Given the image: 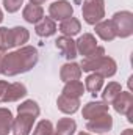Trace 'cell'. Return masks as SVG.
<instances>
[{"mask_svg": "<svg viewBox=\"0 0 133 135\" xmlns=\"http://www.w3.org/2000/svg\"><path fill=\"white\" fill-rule=\"evenodd\" d=\"M102 86H103V77H102L100 74L93 72V74H89V75L86 77L85 90H88L89 93H93V94L99 93L100 90H102Z\"/></svg>", "mask_w": 133, "mask_h": 135, "instance_id": "ffe728a7", "label": "cell"}, {"mask_svg": "<svg viewBox=\"0 0 133 135\" xmlns=\"http://www.w3.org/2000/svg\"><path fill=\"white\" fill-rule=\"evenodd\" d=\"M96 33L103 41H113L116 38V32H114V27H113L111 21H100V22H97L96 24Z\"/></svg>", "mask_w": 133, "mask_h": 135, "instance_id": "ac0fdd59", "label": "cell"}, {"mask_svg": "<svg viewBox=\"0 0 133 135\" xmlns=\"http://www.w3.org/2000/svg\"><path fill=\"white\" fill-rule=\"evenodd\" d=\"M75 44H77V54H80L81 57H89L96 49H97V41H96V38H94V35L91 33H85L81 35L77 41H75Z\"/></svg>", "mask_w": 133, "mask_h": 135, "instance_id": "9c48e42d", "label": "cell"}, {"mask_svg": "<svg viewBox=\"0 0 133 135\" xmlns=\"http://www.w3.org/2000/svg\"><path fill=\"white\" fill-rule=\"evenodd\" d=\"M55 46L67 60H74L77 57V44L70 36H60L55 41Z\"/></svg>", "mask_w": 133, "mask_h": 135, "instance_id": "30bf717a", "label": "cell"}, {"mask_svg": "<svg viewBox=\"0 0 133 135\" xmlns=\"http://www.w3.org/2000/svg\"><path fill=\"white\" fill-rule=\"evenodd\" d=\"M34 119L36 118L30 116V115H17V118H13L11 132L14 135H30Z\"/></svg>", "mask_w": 133, "mask_h": 135, "instance_id": "ba28073f", "label": "cell"}, {"mask_svg": "<svg viewBox=\"0 0 133 135\" xmlns=\"http://www.w3.org/2000/svg\"><path fill=\"white\" fill-rule=\"evenodd\" d=\"M100 135H105V134H100Z\"/></svg>", "mask_w": 133, "mask_h": 135, "instance_id": "d590c367", "label": "cell"}, {"mask_svg": "<svg viewBox=\"0 0 133 135\" xmlns=\"http://www.w3.org/2000/svg\"><path fill=\"white\" fill-rule=\"evenodd\" d=\"M49 14H50V19L53 21H66L72 17L74 8L67 0H57L49 6Z\"/></svg>", "mask_w": 133, "mask_h": 135, "instance_id": "8992f818", "label": "cell"}, {"mask_svg": "<svg viewBox=\"0 0 133 135\" xmlns=\"http://www.w3.org/2000/svg\"><path fill=\"white\" fill-rule=\"evenodd\" d=\"M52 134H53V124L49 119L39 121L33 131V135H52Z\"/></svg>", "mask_w": 133, "mask_h": 135, "instance_id": "4316f807", "label": "cell"}, {"mask_svg": "<svg viewBox=\"0 0 133 135\" xmlns=\"http://www.w3.org/2000/svg\"><path fill=\"white\" fill-rule=\"evenodd\" d=\"M113 107H114V110H116L117 113L125 115L130 123L133 121V96H132V93L121 91V93L114 98Z\"/></svg>", "mask_w": 133, "mask_h": 135, "instance_id": "5b68a950", "label": "cell"}, {"mask_svg": "<svg viewBox=\"0 0 133 135\" xmlns=\"http://www.w3.org/2000/svg\"><path fill=\"white\" fill-rule=\"evenodd\" d=\"M17 113L19 115H30L33 118H38L41 110H39L38 102L33 101V99H28V101H24L21 105H17Z\"/></svg>", "mask_w": 133, "mask_h": 135, "instance_id": "603a6c76", "label": "cell"}, {"mask_svg": "<svg viewBox=\"0 0 133 135\" xmlns=\"http://www.w3.org/2000/svg\"><path fill=\"white\" fill-rule=\"evenodd\" d=\"M3 21V13H2V9H0V22Z\"/></svg>", "mask_w": 133, "mask_h": 135, "instance_id": "d6a6232c", "label": "cell"}, {"mask_svg": "<svg viewBox=\"0 0 133 135\" xmlns=\"http://www.w3.org/2000/svg\"><path fill=\"white\" fill-rule=\"evenodd\" d=\"M22 16L27 22L30 24H38L42 17H44V9L41 5H33V3H28L24 11H22Z\"/></svg>", "mask_w": 133, "mask_h": 135, "instance_id": "2e32d148", "label": "cell"}, {"mask_svg": "<svg viewBox=\"0 0 133 135\" xmlns=\"http://www.w3.org/2000/svg\"><path fill=\"white\" fill-rule=\"evenodd\" d=\"M108 108H110V105L106 104V102H100V101H93V102H88L85 107H83V112H81V115H83V118L85 119H93V118H97L100 115H105V113H108Z\"/></svg>", "mask_w": 133, "mask_h": 135, "instance_id": "8fae6325", "label": "cell"}, {"mask_svg": "<svg viewBox=\"0 0 133 135\" xmlns=\"http://www.w3.org/2000/svg\"><path fill=\"white\" fill-rule=\"evenodd\" d=\"M60 77L64 83L72 82V80H78L81 77V68L77 63H66V65H63L61 71H60Z\"/></svg>", "mask_w": 133, "mask_h": 135, "instance_id": "9a60e30c", "label": "cell"}, {"mask_svg": "<svg viewBox=\"0 0 133 135\" xmlns=\"http://www.w3.org/2000/svg\"><path fill=\"white\" fill-rule=\"evenodd\" d=\"M24 0H3V6L8 13H16L21 9Z\"/></svg>", "mask_w": 133, "mask_h": 135, "instance_id": "83f0119b", "label": "cell"}, {"mask_svg": "<svg viewBox=\"0 0 133 135\" xmlns=\"http://www.w3.org/2000/svg\"><path fill=\"white\" fill-rule=\"evenodd\" d=\"M58 110L66 113V115H74L78 108H80V99L78 98H70L66 94H61L57 101Z\"/></svg>", "mask_w": 133, "mask_h": 135, "instance_id": "7c38bea8", "label": "cell"}, {"mask_svg": "<svg viewBox=\"0 0 133 135\" xmlns=\"http://www.w3.org/2000/svg\"><path fill=\"white\" fill-rule=\"evenodd\" d=\"M13 124V113L9 108L0 107V135H8L11 132Z\"/></svg>", "mask_w": 133, "mask_h": 135, "instance_id": "7402d4cb", "label": "cell"}, {"mask_svg": "<svg viewBox=\"0 0 133 135\" xmlns=\"http://www.w3.org/2000/svg\"><path fill=\"white\" fill-rule=\"evenodd\" d=\"M11 39H13L14 47H21L25 42H28L30 33L25 27H14V28H11Z\"/></svg>", "mask_w": 133, "mask_h": 135, "instance_id": "44dd1931", "label": "cell"}, {"mask_svg": "<svg viewBox=\"0 0 133 135\" xmlns=\"http://www.w3.org/2000/svg\"><path fill=\"white\" fill-rule=\"evenodd\" d=\"M121 135H133V131H132V129H125Z\"/></svg>", "mask_w": 133, "mask_h": 135, "instance_id": "4dcf8cb0", "label": "cell"}, {"mask_svg": "<svg viewBox=\"0 0 133 135\" xmlns=\"http://www.w3.org/2000/svg\"><path fill=\"white\" fill-rule=\"evenodd\" d=\"M81 30V24L77 17H69L66 21H61L60 24V32L63 33V36H75L80 33Z\"/></svg>", "mask_w": 133, "mask_h": 135, "instance_id": "e0dca14e", "label": "cell"}, {"mask_svg": "<svg viewBox=\"0 0 133 135\" xmlns=\"http://www.w3.org/2000/svg\"><path fill=\"white\" fill-rule=\"evenodd\" d=\"M121 91H122V88H121V85H119L117 82H110V83L105 86L103 93H102V99H103V102L110 104V102L114 101V98H116Z\"/></svg>", "mask_w": 133, "mask_h": 135, "instance_id": "d4e9b609", "label": "cell"}, {"mask_svg": "<svg viewBox=\"0 0 133 135\" xmlns=\"http://www.w3.org/2000/svg\"><path fill=\"white\" fill-rule=\"evenodd\" d=\"M36 63H38V50L32 46H24L14 52L5 54V57L2 60L0 74H5L8 77L24 74V72L30 71Z\"/></svg>", "mask_w": 133, "mask_h": 135, "instance_id": "6da1fadb", "label": "cell"}, {"mask_svg": "<svg viewBox=\"0 0 133 135\" xmlns=\"http://www.w3.org/2000/svg\"><path fill=\"white\" fill-rule=\"evenodd\" d=\"M75 131H77V123L72 118H61L57 124L58 135H74Z\"/></svg>", "mask_w": 133, "mask_h": 135, "instance_id": "cb8c5ba5", "label": "cell"}, {"mask_svg": "<svg viewBox=\"0 0 133 135\" xmlns=\"http://www.w3.org/2000/svg\"><path fill=\"white\" fill-rule=\"evenodd\" d=\"M80 68H81V71H86V72H97L105 79V77H113L116 74L117 65H116V61L111 57L102 55V57L83 58Z\"/></svg>", "mask_w": 133, "mask_h": 135, "instance_id": "7a4b0ae2", "label": "cell"}, {"mask_svg": "<svg viewBox=\"0 0 133 135\" xmlns=\"http://www.w3.org/2000/svg\"><path fill=\"white\" fill-rule=\"evenodd\" d=\"M111 24L114 27L116 36L129 38L133 33V14L130 11H117L111 17Z\"/></svg>", "mask_w": 133, "mask_h": 135, "instance_id": "277c9868", "label": "cell"}, {"mask_svg": "<svg viewBox=\"0 0 133 135\" xmlns=\"http://www.w3.org/2000/svg\"><path fill=\"white\" fill-rule=\"evenodd\" d=\"M85 93V85L80 82V80H72V82H67L63 88V93L61 94H66L70 98H81Z\"/></svg>", "mask_w": 133, "mask_h": 135, "instance_id": "d6986e66", "label": "cell"}, {"mask_svg": "<svg viewBox=\"0 0 133 135\" xmlns=\"http://www.w3.org/2000/svg\"><path fill=\"white\" fill-rule=\"evenodd\" d=\"M27 96V88L25 85L22 83H9L6 91H5V96H3V102H16L22 98Z\"/></svg>", "mask_w": 133, "mask_h": 135, "instance_id": "4fadbf2b", "label": "cell"}, {"mask_svg": "<svg viewBox=\"0 0 133 135\" xmlns=\"http://www.w3.org/2000/svg\"><path fill=\"white\" fill-rule=\"evenodd\" d=\"M45 0H30V3H33V5H42Z\"/></svg>", "mask_w": 133, "mask_h": 135, "instance_id": "f546056e", "label": "cell"}, {"mask_svg": "<svg viewBox=\"0 0 133 135\" xmlns=\"http://www.w3.org/2000/svg\"><path fill=\"white\" fill-rule=\"evenodd\" d=\"M78 135H91V134H89V132H80Z\"/></svg>", "mask_w": 133, "mask_h": 135, "instance_id": "836d02e7", "label": "cell"}, {"mask_svg": "<svg viewBox=\"0 0 133 135\" xmlns=\"http://www.w3.org/2000/svg\"><path fill=\"white\" fill-rule=\"evenodd\" d=\"M5 54H6V52H3V50H0V69H2V60H3V57H5Z\"/></svg>", "mask_w": 133, "mask_h": 135, "instance_id": "1f68e13d", "label": "cell"}, {"mask_svg": "<svg viewBox=\"0 0 133 135\" xmlns=\"http://www.w3.org/2000/svg\"><path fill=\"white\" fill-rule=\"evenodd\" d=\"M81 14L86 24L96 25L105 17V2L103 0H86L81 6Z\"/></svg>", "mask_w": 133, "mask_h": 135, "instance_id": "3957f363", "label": "cell"}, {"mask_svg": "<svg viewBox=\"0 0 133 135\" xmlns=\"http://www.w3.org/2000/svg\"><path fill=\"white\" fill-rule=\"evenodd\" d=\"M8 82H5V80H0V102H3V96H5V91H6V88H8Z\"/></svg>", "mask_w": 133, "mask_h": 135, "instance_id": "f1b7e54d", "label": "cell"}, {"mask_svg": "<svg viewBox=\"0 0 133 135\" xmlns=\"http://www.w3.org/2000/svg\"><path fill=\"white\" fill-rule=\"evenodd\" d=\"M34 25H36L34 27V32H36L38 36H41V38H49V36L55 35V32H57V24L50 17H42Z\"/></svg>", "mask_w": 133, "mask_h": 135, "instance_id": "5bb4252c", "label": "cell"}, {"mask_svg": "<svg viewBox=\"0 0 133 135\" xmlns=\"http://www.w3.org/2000/svg\"><path fill=\"white\" fill-rule=\"evenodd\" d=\"M111 127H113V118L110 113L88 119V124H86V129L94 134H106L108 131H111Z\"/></svg>", "mask_w": 133, "mask_h": 135, "instance_id": "52a82bcc", "label": "cell"}, {"mask_svg": "<svg viewBox=\"0 0 133 135\" xmlns=\"http://www.w3.org/2000/svg\"><path fill=\"white\" fill-rule=\"evenodd\" d=\"M13 39H11V28L0 27V50L6 52L8 49H13Z\"/></svg>", "mask_w": 133, "mask_h": 135, "instance_id": "484cf974", "label": "cell"}, {"mask_svg": "<svg viewBox=\"0 0 133 135\" xmlns=\"http://www.w3.org/2000/svg\"><path fill=\"white\" fill-rule=\"evenodd\" d=\"M52 135H58V134H57V132H53V134H52Z\"/></svg>", "mask_w": 133, "mask_h": 135, "instance_id": "e575fe53", "label": "cell"}]
</instances>
